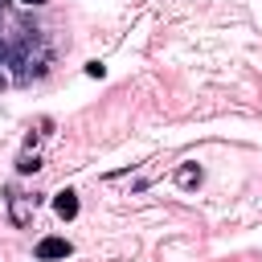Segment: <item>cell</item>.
Here are the masks:
<instances>
[{
    "instance_id": "1",
    "label": "cell",
    "mask_w": 262,
    "mask_h": 262,
    "mask_svg": "<svg viewBox=\"0 0 262 262\" xmlns=\"http://www.w3.org/2000/svg\"><path fill=\"white\" fill-rule=\"evenodd\" d=\"M70 254H74V246L66 237H41L37 242V262H53V258H70Z\"/></svg>"
},
{
    "instance_id": "2",
    "label": "cell",
    "mask_w": 262,
    "mask_h": 262,
    "mask_svg": "<svg viewBox=\"0 0 262 262\" xmlns=\"http://www.w3.org/2000/svg\"><path fill=\"white\" fill-rule=\"evenodd\" d=\"M53 213H57L61 221H74V217H78V192H74V188L53 192Z\"/></svg>"
},
{
    "instance_id": "3",
    "label": "cell",
    "mask_w": 262,
    "mask_h": 262,
    "mask_svg": "<svg viewBox=\"0 0 262 262\" xmlns=\"http://www.w3.org/2000/svg\"><path fill=\"white\" fill-rule=\"evenodd\" d=\"M4 201H8L12 221H16V225H25V221H29V209H33V196H20V192H12V188H8V196H4Z\"/></svg>"
},
{
    "instance_id": "4",
    "label": "cell",
    "mask_w": 262,
    "mask_h": 262,
    "mask_svg": "<svg viewBox=\"0 0 262 262\" xmlns=\"http://www.w3.org/2000/svg\"><path fill=\"white\" fill-rule=\"evenodd\" d=\"M37 168H41V156H37L33 147H25V151H20V160H16V172H20V176H29V172H37Z\"/></svg>"
},
{
    "instance_id": "5",
    "label": "cell",
    "mask_w": 262,
    "mask_h": 262,
    "mask_svg": "<svg viewBox=\"0 0 262 262\" xmlns=\"http://www.w3.org/2000/svg\"><path fill=\"white\" fill-rule=\"evenodd\" d=\"M176 180H180L184 188H192V184H201V168H196V164H184V168L176 172Z\"/></svg>"
},
{
    "instance_id": "6",
    "label": "cell",
    "mask_w": 262,
    "mask_h": 262,
    "mask_svg": "<svg viewBox=\"0 0 262 262\" xmlns=\"http://www.w3.org/2000/svg\"><path fill=\"white\" fill-rule=\"evenodd\" d=\"M86 78H106V66L102 61H86Z\"/></svg>"
},
{
    "instance_id": "7",
    "label": "cell",
    "mask_w": 262,
    "mask_h": 262,
    "mask_svg": "<svg viewBox=\"0 0 262 262\" xmlns=\"http://www.w3.org/2000/svg\"><path fill=\"white\" fill-rule=\"evenodd\" d=\"M8 57H12V45L0 37V66H8Z\"/></svg>"
},
{
    "instance_id": "8",
    "label": "cell",
    "mask_w": 262,
    "mask_h": 262,
    "mask_svg": "<svg viewBox=\"0 0 262 262\" xmlns=\"http://www.w3.org/2000/svg\"><path fill=\"white\" fill-rule=\"evenodd\" d=\"M4 86H8V74H4V70H0V90H4Z\"/></svg>"
},
{
    "instance_id": "9",
    "label": "cell",
    "mask_w": 262,
    "mask_h": 262,
    "mask_svg": "<svg viewBox=\"0 0 262 262\" xmlns=\"http://www.w3.org/2000/svg\"><path fill=\"white\" fill-rule=\"evenodd\" d=\"M20 4H29V8H33V4H45V0H20Z\"/></svg>"
},
{
    "instance_id": "10",
    "label": "cell",
    "mask_w": 262,
    "mask_h": 262,
    "mask_svg": "<svg viewBox=\"0 0 262 262\" xmlns=\"http://www.w3.org/2000/svg\"><path fill=\"white\" fill-rule=\"evenodd\" d=\"M4 8H8V0H0V20H4Z\"/></svg>"
}]
</instances>
